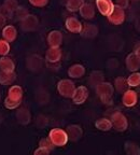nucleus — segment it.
<instances>
[{"label":"nucleus","instance_id":"c756f323","mask_svg":"<svg viewBox=\"0 0 140 155\" xmlns=\"http://www.w3.org/2000/svg\"><path fill=\"white\" fill-rule=\"evenodd\" d=\"M102 81H104V74L100 71H94L91 74V78H89V82H91V84L94 85V86L98 85L99 83H102Z\"/></svg>","mask_w":140,"mask_h":155},{"label":"nucleus","instance_id":"f257e3e1","mask_svg":"<svg viewBox=\"0 0 140 155\" xmlns=\"http://www.w3.org/2000/svg\"><path fill=\"white\" fill-rule=\"evenodd\" d=\"M113 86L110 83L104 82L96 85V92L99 98L105 104H112V95H113Z\"/></svg>","mask_w":140,"mask_h":155},{"label":"nucleus","instance_id":"dca6fc26","mask_svg":"<svg viewBox=\"0 0 140 155\" xmlns=\"http://www.w3.org/2000/svg\"><path fill=\"white\" fill-rule=\"evenodd\" d=\"M27 66H28L29 69L32 71L40 70L42 67L41 57L38 55H32L30 57H28V59H27Z\"/></svg>","mask_w":140,"mask_h":155},{"label":"nucleus","instance_id":"4468645a","mask_svg":"<svg viewBox=\"0 0 140 155\" xmlns=\"http://www.w3.org/2000/svg\"><path fill=\"white\" fill-rule=\"evenodd\" d=\"M46 61L48 63H58L62 58V51L59 48H50L46 52Z\"/></svg>","mask_w":140,"mask_h":155},{"label":"nucleus","instance_id":"a878e982","mask_svg":"<svg viewBox=\"0 0 140 155\" xmlns=\"http://www.w3.org/2000/svg\"><path fill=\"white\" fill-rule=\"evenodd\" d=\"M95 126H96L99 130L107 131V130H110V129H111L112 123H111V121H109V120H107V119H99L96 121Z\"/></svg>","mask_w":140,"mask_h":155},{"label":"nucleus","instance_id":"393cba45","mask_svg":"<svg viewBox=\"0 0 140 155\" xmlns=\"http://www.w3.org/2000/svg\"><path fill=\"white\" fill-rule=\"evenodd\" d=\"M114 85H115V88L118 93L126 92V91L128 90V87H129V85H128V83H127V80L122 77L116 78L115 82H114Z\"/></svg>","mask_w":140,"mask_h":155},{"label":"nucleus","instance_id":"4be33fe9","mask_svg":"<svg viewBox=\"0 0 140 155\" xmlns=\"http://www.w3.org/2000/svg\"><path fill=\"white\" fill-rule=\"evenodd\" d=\"M124 150L129 155H140V148L139 145L132 141H126L124 144Z\"/></svg>","mask_w":140,"mask_h":155},{"label":"nucleus","instance_id":"6ab92c4d","mask_svg":"<svg viewBox=\"0 0 140 155\" xmlns=\"http://www.w3.org/2000/svg\"><path fill=\"white\" fill-rule=\"evenodd\" d=\"M80 14L81 16L84 17L86 19H91L95 16V10L93 8L92 5H88V3H83V5L80 8Z\"/></svg>","mask_w":140,"mask_h":155},{"label":"nucleus","instance_id":"c9c22d12","mask_svg":"<svg viewBox=\"0 0 140 155\" xmlns=\"http://www.w3.org/2000/svg\"><path fill=\"white\" fill-rule=\"evenodd\" d=\"M115 5L122 9H126L128 7V0H115Z\"/></svg>","mask_w":140,"mask_h":155},{"label":"nucleus","instance_id":"cd10ccee","mask_svg":"<svg viewBox=\"0 0 140 155\" xmlns=\"http://www.w3.org/2000/svg\"><path fill=\"white\" fill-rule=\"evenodd\" d=\"M18 8V5H17V1L16 0H5V5H3V8L2 9L5 10V16L7 14H10V13H12L13 11H15V10Z\"/></svg>","mask_w":140,"mask_h":155},{"label":"nucleus","instance_id":"1a4fd4ad","mask_svg":"<svg viewBox=\"0 0 140 155\" xmlns=\"http://www.w3.org/2000/svg\"><path fill=\"white\" fill-rule=\"evenodd\" d=\"M122 101H123V104L125 107H134L138 101V94L137 92L133 90H127L126 92H124L123 98H122Z\"/></svg>","mask_w":140,"mask_h":155},{"label":"nucleus","instance_id":"7c9ffc66","mask_svg":"<svg viewBox=\"0 0 140 155\" xmlns=\"http://www.w3.org/2000/svg\"><path fill=\"white\" fill-rule=\"evenodd\" d=\"M10 51V45L8 41L5 40H0V55H7Z\"/></svg>","mask_w":140,"mask_h":155},{"label":"nucleus","instance_id":"5701e85b","mask_svg":"<svg viewBox=\"0 0 140 155\" xmlns=\"http://www.w3.org/2000/svg\"><path fill=\"white\" fill-rule=\"evenodd\" d=\"M0 69L2 71L11 72V71L14 70V63L8 57L0 58Z\"/></svg>","mask_w":140,"mask_h":155},{"label":"nucleus","instance_id":"39448f33","mask_svg":"<svg viewBox=\"0 0 140 155\" xmlns=\"http://www.w3.org/2000/svg\"><path fill=\"white\" fill-rule=\"evenodd\" d=\"M57 90L62 96L67 97V98H71L73 93H75V86L72 81L62 80V81H59V83L57 84Z\"/></svg>","mask_w":140,"mask_h":155},{"label":"nucleus","instance_id":"72a5a7b5","mask_svg":"<svg viewBox=\"0 0 140 155\" xmlns=\"http://www.w3.org/2000/svg\"><path fill=\"white\" fill-rule=\"evenodd\" d=\"M29 2L35 7H44L48 2V0H29Z\"/></svg>","mask_w":140,"mask_h":155},{"label":"nucleus","instance_id":"bb28decb","mask_svg":"<svg viewBox=\"0 0 140 155\" xmlns=\"http://www.w3.org/2000/svg\"><path fill=\"white\" fill-rule=\"evenodd\" d=\"M83 3H84L83 0H68L66 7H67L68 11H70V12H77L83 5Z\"/></svg>","mask_w":140,"mask_h":155},{"label":"nucleus","instance_id":"9b49d317","mask_svg":"<svg viewBox=\"0 0 140 155\" xmlns=\"http://www.w3.org/2000/svg\"><path fill=\"white\" fill-rule=\"evenodd\" d=\"M67 136H68V140L71 141H78L81 137H82V128L78 125H69L67 127Z\"/></svg>","mask_w":140,"mask_h":155},{"label":"nucleus","instance_id":"0eeeda50","mask_svg":"<svg viewBox=\"0 0 140 155\" xmlns=\"http://www.w3.org/2000/svg\"><path fill=\"white\" fill-rule=\"evenodd\" d=\"M39 21L35 15L28 14L25 18L22 19V29L24 31H34L38 28Z\"/></svg>","mask_w":140,"mask_h":155},{"label":"nucleus","instance_id":"2eb2a0df","mask_svg":"<svg viewBox=\"0 0 140 155\" xmlns=\"http://www.w3.org/2000/svg\"><path fill=\"white\" fill-rule=\"evenodd\" d=\"M66 28L71 32L75 34H80L82 30V24L80 23L79 19H77L75 17H69L66 21Z\"/></svg>","mask_w":140,"mask_h":155},{"label":"nucleus","instance_id":"f8f14e48","mask_svg":"<svg viewBox=\"0 0 140 155\" xmlns=\"http://www.w3.org/2000/svg\"><path fill=\"white\" fill-rule=\"evenodd\" d=\"M63 42V35L58 30H53L48 36V43L52 48H59V45Z\"/></svg>","mask_w":140,"mask_h":155},{"label":"nucleus","instance_id":"aec40b11","mask_svg":"<svg viewBox=\"0 0 140 155\" xmlns=\"http://www.w3.org/2000/svg\"><path fill=\"white\" fill-rule=\"evenodd\" d=\"M16 119L19 123L22 124V125H27V124L30 122V119H32V116H30V112L28 111L27 109H19L16 113Z\"/></svg>","mask_w":140,"mask_h":155},{"label":"nucleus","instance_id":"f03ea898","mask_svg":"<svg viewBox=\"0 0 140 155\" xmlns=\"http://www.w3.org/2000/svg\"><path fill=\"white\" fill-rule=\"evenodd\" d=\"M23 97V91L19 86H12L9 91V96L5 101V104L8 109H14L19 106Z\"/></svg>","mask_w":140,"mask_h":155},{"label":"nucleus","instance_id":"f704fd0d","mask_svg":"<svg viewBox=\"0 0 140 155\" xmlns=\"http://www.w3.org/2000/svg\"><path fill=\"white\" fill-rule=\"evenodd\" d=\"M50 152H51V151L48 150V149L42 148V147H39V149H37V150L35 151V154L36 155H46Z\"/></svg>","mask_w":140,"mask_h":155},{"label":"nucleus","instance_id":"a211bd4d","mask_svg":"<svg viewBox=\"0 0 140 155\" xmlns=\"http://www.w3.org/2000/svg\"><path fill=\"white\" fill-rule=\"evenodd\" d=\"M85 73V68L82 65H73L69 68L68 70V75L73 79H79V78L83 77Z\"/></svg>","mask_w":140,"mask_h":155},{"label":"nucleus","instance_id":"b1692460","mask_svg":"<svg viewBox=\"0 0 140 155\" xmlns=\"http://www.w3.org/2000/svg\"><path fill=\"white\" fill-rule=\"evenodd\" d=\"M2 35H3V38L7 41L11 42L13 40H15V38H16V29L13 26H7L3 28Z\"/></svg>","mask_w":140,"mask_h":155},{"label":"nucleus","instance_id":"2f4dec72","mask_svg":"<svg viewBox=\"0 0 140 155\" xmlns=\"http://www.w3.org/2000/svg\"><path fill=\"white\" fill-rule=\"evenodd\" d=\"M39 145L42 147V148L48 149V150H50V151H52L54 149V144L52 143V141L50 140V138L42 139V140L40 141V143H39Z\"/></svg>","mask_w":140,"mask_h":155},{"label":"nucleus","instance_id":"7ed1b4c3","mask_svg":"<svg viewBox=\"0 0 140 155\" xmlns=\"http://www.w3.org/2000/svg\"><path fill=\"white\" fill-rule=\"evenodd\" d=\"M48 138L52 141V143H53L54 145H56V147H64V145L68 142L67 133L61 128L52 129V130L50 131Z\"/></svg>","mask_w":140,"mask_h":155},{"label":"nucleus","instance_id":"f3484780","mask_svg":"<svg viewBox=\"0 0 140 155\" xmlns=\"http://www.w3.org/2000/svg\"><path fill=\"white\" fill-rule=\"evenodd\" d=\"M80 34L82 35V37H85V38H94L98 34V28L95 25L85 24L84 26H82V30H81Z\"/></svg>","mask_w":140,"mask_h":155},{"label":"nucleus","instance_id":"412c9836","mask_svg":"<svg viewBox=\"0 0 140 155\" xmlns=\"http://www.w3.org/2000/svg\"><path fill=\"white\" fill-rule=\"evenodd\" d=\"M15 78H16V75L13 71H11V72L1 71L0 72V83L2 85H10L14 82Z\"/></svg>","mask_w":140,"mask_h":155},{"label":"nucleus","instance_id":"c85d7f7f","mask_svg":"<svg viewBox=\"0 0 140 155\" xmlns=\"http://www.w3.org/2000/svg\"><path fill=\"white\" fill-rule=\"evenodd\" d=\"M126 80H127V83H128V85H129V87L139 86L140 85V72L135 71V72H134L133 74L129 75L128 79H126Z\"/></svg>","mask_w":140,"mask_h":155},{"label":"nucleus","instance_id":"e433bc0d","mask_svg":"<svg viewBox=\"0 0 140 155\" xmlns=\"http://www.w3.org/2000/svg\"><path fill=\"white\" fill-rule=\"evenodd\" d=\"M134 53H135L136 55L139 57V59H140V42H138V43L135 45V48H134Z\"/></svg>","mask_w":140,"mask_h":155},{"label":"nucleus","instance_id":"9d476101","mask_svg":"<svg viewBox=\"0 0 140 155\" xmlns=\"http://www.w3.org/2000/svg\"><path fill=\"white\" fill-rule=\"evenodd\" d=\"M96 5L99 12L105 16H108L114 8V3L112 2V0H96Z\"/></svg>","mask_w":140,"mask_h":155},{"label":"nucleus","instance_id":"20e7f679","mask_svg":"<svg viewBox=\"0 0 140 155\" xmlns=\"http://www.w3.org/2000/svg\"><path fill=\"white\" fill-rule=\"evenodd\" d=\"M111 123H112V126H113L118 131H124V130H126L128 127L127 119H126L125 115H124L123 113H121V112H115V113L112 114Z\"/></svg>","mask_w":140,"mask_h":155},{"label":"nucleus","instance_id":"473e14b6","mask_svg":"<svg viewBox=\"0 0 140 155\" xmlns=\"http://www.w3.org/2000/svg\"><path fill=\"white\" fill-rule=\"evenodd\" d=\"M15 11H16V17L18 19H21V21L28 15V11L26 9H24V8H17Z\"/></svg>","mask_w":140,"mask_h":155},{"label":"nucleus","instance_id":"4c0bfd02","mask_svg":"<svg viewBox=\"0 0 140 155\" xmlns=\"http://www.w3.org/2000/svg\"><path fill=\"white\" fill-rule=\"evenodd\" d=\"M5 15L3 14H0V28H2L5 24Z\"/></svg>","mask_w":140,"mask_h":155},{"label":"nucleus","instance_id":"ddd939ff","mask_svg":"<svg viewBox=\"0 0 140 155\" xmlns=\"http://www.w3.org/2000/svg\"><path fill=\"white\" fill-rule=\"evenodd\" d=\"M126 67L129 71H137L140 68V59L135 53H131L126 57Z\"/></svg>","mask_w":140,"mask_h":155},{"label":"nucleus","instance_id":"423d86ee","mask_svg":"<svg viewBox=\"0 0 140 155\" xmlns=\"http://www.w3.org/2000/svg\"><path fill=\"white\" fill-rule=\"evenodd\" d=\"M109 22L112 23L113 25H121L125 19V12H124V9L118 7V5H114L112 12L108 15Z\"/></svg>","mask_w":140,"mask_h":155},{"label":"nucleus","instance_id":"6e6552de","mask_svg":"<svg viewBox=\"0 0 140 155\" xmlns=\"http://www.w3.org/2000/svg\"><path fill=\"white\" fill-rule=\"evenodd\" d=\"M87 97H88V90L85 86H80L75 90L71 98L75 104H81L87 99Z\"/></svg>","mask_w":140,"mask_h":155}]
</instances>
